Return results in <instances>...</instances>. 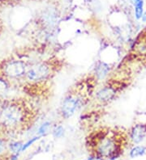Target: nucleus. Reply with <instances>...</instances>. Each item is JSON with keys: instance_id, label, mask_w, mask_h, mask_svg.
I'll use <instances>...</instances> for the list:
<instances>
[{"instance_id": "9", "label": "nucleus", "mask_w": 146, "mask_h": 160, "mask_svg": "<svg viewBox=\"0 0 146 160\" xmlns=\"http://www.w3.org/2000/svg\"><path fill=\"white\" fill-rule=\"evenodd\" d=\"M134 7L135 17L137 20H141L144 14V1L143 0H131Z\"/></svg>"}, {"instance_id": "3", "label": "nucleus", "mask_w": 146, "mask_h": 160, "mask_svg": "<svg viewBox=\"0 0 146 160\" xmlns=\"http://www.w3.org/2000/svg\"><path fill=\"white\" fill-rule=\"evenodd\" d=\"M94 82H97L94 77L89 81V79H82L66 94L59 108V115L62 119L68 120L71 118L87 103L94 94Z\"/></svg>"}, {"instance_id": "18", "label": "nucleus", "mask_w": 146, "mask_h": 160, "mask_svg": "<svg viewBox=\"0 0 146 160\" xmlns=\"http://www.w3.org/2000/svg\"><path fill=\"white\" fill-rule=\"evenodd\" d=\"M141 20H142V22H144V23H146V11L144 12V14H143V16H142V18H141Z\"/></svg>"}, {"instance_id": "15", "label": "nucleus", "mask_w": 146, "mask_h": 160, "mask_svg": "<svg viewBox=\"0 0 146 160\" xmlns=\"http://www.w3.org/2000/svg\"><path fill=\"white\" fill-rule=\"evenodd\" d=\"M41 138V136H36V137H33L32 138L29 139L28 142H26L25 143H24V146H23V148H22V151H24V150H27L29 147H30L32 146V145L33 144V143H35L37 141H38L39 139Z\"/></svg>"}, {"instance_id": "19", "label": "nucleus", "mask_w": 146, "mask_h": 160, "mask_svg": "<svg viewBox=\"0 0 146 160\" xmlns=\"http://www.w3.org/2000/svg\"><path fill=\"white\" fill-rule=\"evenodd\" d=\"M97 160H108V159H97Z\"/></svg>"}, {"instance_id": "13", "label": "nucleus", "mask_w": 146, "mask_h": 160, "mask_svg": "<svg viewBox=\"0 0 146 160\" xmlns=\"http://www.w3.org/2000/svg\"><path fill=\"white\" fill-rule=\"evenodd\" d=\"M52 135L55 138H62L65 135V129L62 125H56L53 127Z\"/></svg>"}, {"instance_id": "10", "label": "nucleus", "mask_w": 146, "mask_h": 160, "mask_svg": "<svg viewBox=\"0 0 146 160\" xmlns=\"http://www.w3.org/2000/svg\"><path fill=\"white\" fill-rule=\"evenodd\" d=\"M146 154V147L142 146V145H139V146H135L130 150L129 152V156L132 158H138L141 157Z\"/></svg>"}, {"instance_id": "7", "label": "nucleus", "mask_w": 146, "mask_h": 160, "mask_svg": "<svg viewBox=\"0 0 146 160\" xmlns=\"http://www.w3.org/2000/svg\"><path fill=\"white\" fill-rule=\"evenodd\" d=\"M146 138V123H137L132 127L129 139L133 144H140Z\"/></svg>"}, {"instance_id": "8", "label": "nucleus", "mask_w": 146, "mask_h": 160, "mask_svg": "<svg viewBox=\"0 0 146 160\" xmlns=\"http://www.w3.org/2000/svg\"><path fill=\"white\" fill-rule=\"evenodd\" d=\"M112 67L105 61H97L94 69V77L97 82L103 81L109 77Z\"/></svg>"}, {"instance_id": "17", "label": "nucleus", "mask_w": 146, "mask_h": 160, "mask_svg": "<svg viewBox=\"0 0 146 160\" xmlns=\"http://www.w3.org/2000/svg\"><path fill=\"white\" fill-rule=\"evenodd\" d=\"M19 158V154H12L11 155V160H18Z\"/></svg>"}, {"instance_id": "14", "label": "nucleus", "mask_w": 146, "mask_h": 160, "mask_svg": "<svg viewBox=\"0 0 146 160\" xmlns=\"http://www.w3.org/2000/svg\"><path fill=\"white\" fill-rule=\"evenodd\" d=\"M23 146L24 143L21 142H12L8 145V148L12 154H19L20 151H22Z\"/></svg>"}, {"instance_id": "21", "label": "nucleus", "mask_w": 146, "mask_h": 160, "mask_svg": "<svg viewBox=\"0 0 146 160\" xmlns=\"http://www.w3.org/2000/svg\"><path fill=\"white\" fill-rule=\"evenodd\" d=\"M0 160H1V159H0Z\"/></svg>"}, {"instance_id": "5", "label": "nucleus", "mask_w": 146, "mask_h": 160, "mask_svg": "<svg viewBox=\"0 0 146 160\" xmlns=\"http://www.w3.org/2000/svg\"><path fill=\"white\" fill-rule=\"evenodd\" d=\"M125 88L124 82L119 79H108L94 93V100L99 105H107L115 100L119 92Z\"/></svg>"}, {"instance_id": "12", "label": "nucleus", "mask_w": 146, "mask_h": 160, "mask_svg": "<svg viewBox=\"0 0 146 160\" xmlns=\"http://www.w3.org/2000/svg\"><path fill=\"white\" fill-rule=\"evenodd\" d=\"M10 90V84L8 80L3 77H0V98H4L8 95Z\"/></svg>"}, {"instance_id": "6", "label": "nucleus", "mask_w": 146, "mask_h": 160, "mask_svg": "<svg viewBox=\"0 0 146 160\" xmlns=\"http://www.w3.org/2000/svg\"><path fill=\"white\" fill-rule=\"evenodd\" d=\"M29 66L25 61L19 59H11L4 61L0 67L2 77L6 79L18 80L24 78Z\"/></svg>"}, {"instance_id": "1", "label": "nucleus", "mask_w": 146, "mask_h": 160, "mask_svg": "<svg viewBox=\"0 0 146 160\" xmlns=\"http://www.w3.org/2000/svg\"><path fill=\"white\" fill-rule=\"evenodd\" d=\"M88 140L98 159L115 160L123 154L125 136L121 131L104 128L92 133Z\"/></svg>"}, {"instance_id": "11", "label": "nucleus", "mask_w": 146, "mask_h": 160, "mask_svg": "<svg viewBox=\"0 0 146 160\" xmlns=\"http://www.w3.org/2000/svg\"><path fill=\"white\" fill-rule=\"evenodd\" d=\"M51 129H52V123L51 121H45L41 124L37 129V135L41 136V138L45 137L50 133Z\"/></svg>"}, {"instance_id": "20", "label": "nucleus", "mask_w": 146, "mask_h": 160, "mask_svg": "<svg viewBox=\"0 0 146 160\" xmlns=\"http://www.w3.org/2000/svg\"><path fill=\"white\" fill-rule=\"evenodd\" d=\"M84 160H89V159H88V158H87V159H84Z\"/></svg>"}, {"instance_id": "16", "label": "nucleus", "mask_w": 146, "mask_h": 160, "mask_svg": "<svg viewBox=\"0 0 146 160\" xmlns=\"http://www.w3.org/2000/svg\"><path fill=\"white\" fill-rule=\"evenodd\" d=\"M7 150V143L5 140L0 138V155H2Z\"/></svg>"}, {"instance_id": "2", "label": "nucleus", "mask_w": 146, "mask_h": 160, "mask_svg": "<svg viewBox=\"0 0 146 160\" xmlns=\"http://www.w3.org/2000/svg\"><path fill=\"white\" fill-rule=\"evenodd\" d=\"M34 113L32 108L23 100L4 102L0 110V125L10 131L25 129L32 124Z\"/></svg>"}, {"instance_id": "4", "label": "nucleus", "mask_w": 146, "mask_h": 160, "mask_svg": "<svg viewBox=\"0 0 146 160\" xmlns=\"http://www.w3.org/2000/svg\"><path fill=\"white\" fill-rule=\"evenodd\" d=\"M60 67L56 60H47L34 63L29 67L24 79L30 84L45 85L54 77Z\"/></svg>"}]
</instances>
